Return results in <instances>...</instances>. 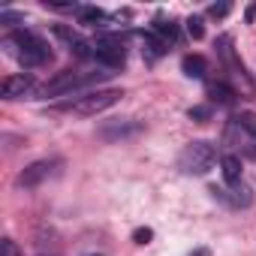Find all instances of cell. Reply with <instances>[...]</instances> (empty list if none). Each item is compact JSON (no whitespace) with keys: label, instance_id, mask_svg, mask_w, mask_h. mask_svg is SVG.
Wrapping results in <instances>:
<instances>
[{"label":"cell","instance_id":"obj_8","mask_svg":"<svg viewBox=\"0 0 256 256\" xmlns=\"http://www.w3.org/2000/svg\"><path fill=\"white\" fill-rule=\"evenodd\" d=\"M142 130H145V124H142V120H136V118H120V120H112V124H106L102 130H100V136H102L106 142H118V139L139 136Z\"/></svg>","mask_w":256,"mask_h":256},{"label":"cell","instance_id":"obj_4","mask_svg":"<svg viewBox=\"0 0 256 256\" xmlns=\"http://www.w3.org/2000/svg\"><path fill=\"white\" fill-rule=\"evenodd\" d=\"M120 96H124V90H118V88L88 90V94L76 96L72 102H66L64 108H70V112H76V114H82V118H94V114H100V112L112 108V106H114V102H118Z\"/></svg>","mask_w":256,"mask_h":256},{"label":"cell","instance_id":"obj_17","mask_svg":"<svg viewBox=\"0 0 256 256\" xmlns=\"http://www.w3.org/2000/svg\"><path fill=\"white\" fill-rule=\"evenodd\" d=\"M187 34H190L193 40H202V36H205V28H202V18H199V16L187 18Z\"/></svg>","mask_w":256,"mask_h":256},{"label":"cell","instance_id":"obj_13","mask_svg":"<svg viewBox=\"0 0 256 256\" xmlns=\"http://www.w3.org/2000/svg\"><path fill=\"white\" fill-rule=\"evenodd\" d=\"M78 22L82 24H90V28H102L108 22V12H102L100 6H78Z\"/></svg>","mask_w":256,"mask_h":256},{"label":"cell","instance_id":"obj_7","mask_svg":"<svg viewBox=\"0 0 256 256\" xmlns=\"http://www.w3.org/2000/svg\"><path fill=\"white\" fill-rule=\"evenodd\" d=\"M40 88L34 82L30 72H18V76H6L4 84H0V94H4V100H22V96H34Z\"/></svg>","mask_w":256,"mask_h":256},{"label":"cell","instance_id":"obj_12","mask_svg":"<svg viewBox=\"0 0 256 256\" xmlns=\"http://www.w3.org/2000/svg\"><path fill=\"white\" fill-rule=\"evenodd\" d=\"M181 70H184V76H190V78H205L208 60H205L202 54H187V58L181 60Z\"/></svg>","mask_w":256,"mask_h":256},{"label":"cell","instance_id":"obj_1","mask_svg":"<svg viewBox=\"0 0 256 256\" xmlns=\"http://www.w3.org/2000/svg\"><path fill=\"white\" fill-rule=\"evenodd\" d=\"M4 46H6V52H10L18 64H24V66H42V64L52 60L48 42H46L42 36L30 34V30H16V34H10V36L4 40Z\"/></svg>","mask_w":256,"mask_h":256},{"label":"cell","instance_id":"obj_14","mask_svg":"<svg viewBox=\"0 0 256 256\" xmlns=\"http://www.w3.org/2000/svg\"><path fill=\"white\" fill-rule=\"evenodd\" d=\"M208 100L211 102H220V106H229L235 100V90L226 84V82H211L208 84Z\"/></svg>","mask_w":256,"mask_h":256},{"label":"cell","instance_id":"obj_9","mask_svg":"<svg viewBox=\"0 0 256 256\" xmlns=\"http://www.w3.org/2000/svg\"><path fill=\"white\" fill-rule=\"evenodd\" d=\"M211 193H214V199H223V202H226V205H232V208H250V202H253V193H250V187H247L244 181L229 184L226 190L211 187Z\"/></svg>","mask_w":256,"mask_h":256},{"label":"cell","instance_id":"obj_23","mask_svg":"<svg viewBox=\"0 0 256 256\" xmlns=\"http://www.w3.org/2000/svg\"><path fill=\"white\" fill-rule=\"evenodd\" d=\"M193 256H211V250L208 247H199V250H193Z\"/></svg>","mask_w":256,"mask_h":256},{"label":"cell","instance_id":"obj_20","mask_svg":"<svg viewBox=\"0 0 256 256\" xmlns=\"http://www.w3.org/2000/svg\"><path fill=\"white\" fill-rule=\"evenodd\" d=\"M0 22H4V24H24V16H18V12H10V10H4V12H0Z\"/></svg>","mask_w":256,"mask_h":256},{"label":"cell","instance_id":"obj_16","mask_svg":"<svg viewBox=\"0 0 256 256\" xmlns=\"http://www.w3.org/2000/svg\"><path fill=\"white\" fill-rule=\"evenodd\" d=\"M232 120L238 124V130H241V133H247L250 139H256V112H238Z\"/></svg>","mask_w":256,"mask_h":256},{"label":"cell","instance_id":"obj_3","mask_svg":"<svg viewBox=\"0 0 256 256\" xmlns=\"http://www.w3.org/2000/svg\"><path fill=\"white\" fill-rule=\"evenodd\" d=\"M214 163H217V148L205 139H196V142L184 145V151L178 154V169L184 175H205Z\"/></svg>","mask_w":256,"mask_h":256},{"label":"cell","instance_id":"obj_21","mask_svg":"<svg viewBox=\"0 0 256 256\" xmlns=\"http://www.w3.org/2000/svg\"><path fill=\"white\" fill-rule=\"evenodd\" d=\"M229 10H232L229 4H211V6H208V16H214V18H223V16H229Z\"/></svg>","mask_w":256,"mask_h":256},{"label":"cell","instance_id":"obj_22","mask_svg":"<svg viewBox=\"0 0 256 256\" xmlns=\"http://www.w3.org/2000/svg\"><path fill=\"white\" fill-rule=\"evenodd\" d=\"M151 238H154V232H151L148 226H142V229H136V232H133V241H136V244H148Z\"/></svg>","mask_w":256,"mask_h":256},{"label":"cell","instance_id":"obj_6","mask_svg":"<svg viewBox=\"0 0 256 256\" xmlns=\"http://www.w3.org/2000/svg\"><path fill=\"white\" fill-rule=\"evenodd\" d=\"M54 36L66 46L70 54H76V58H82V60L94 58V42H88V40H84L82 34H76L72 28H66V24H54Z\"/></svg>","mask_w":256,"mask_h":256},{"label":"cell","instance_id":"obj_10","mask_svg":"<svg viewBox=\"0 0 256 256\" xmlns=\"http://www.w3.org/2000/svg\"><path fill=\"white\" fill-rule=\"evenodd\" d=\"M151 34H157L166 46H172V42H178V24L172 22V18H163V16H157L154 18V30Z\"/></svg>","mask_w":256,"mask_h":256},{"label":"cell","instance_id":"obj_15","mask_svg":"<svg viewBox=\"0 0 256 256\" xmlns=\"http://www.w3.org/2000/svg\"><path fill=\"white\" fill-rule=\"evenodd\" d=\"M166 42L157 36V34H145V54H148V60H157V58H163L166 54Z\"/></svg>","mask_w":256,"mask_h":256},{"label":"cell","instance_id":"obj_19","mask_svg":"<svg viewBox=\"0 0 256 256\" xmlns=\"http://www.w3.org/2000/svg\"><path fill=\"white\" fill-rule=\"evenodd\" d=\"M190 118L193 120H208L211 118V106H193L190 108Z\"/></svg>","mask_w":256,"mask_h":256},{"label":"cell","instance_id":"obj_2","mask_svg":"<svg viewBox=\"0 0 256 256\" xmlns=\"http://www.w3.org/2000/svg\"><path fill=\"white\" fill-rule=\"evenodd\" d=\"M106 76H112V72H76V70H60L54 78H48V82L36 90V96H42V100H48V96H82L78 90H84V88L102 82Z\"/></svg>","mask_w":256,"mask_h":256},{"label":"cell","instance_id":"obj_11","mask_svg":"<svg viewBox=\"0 0 256 256\" xmlns=\"http://www.w3.org/2000/svg\"><path fill=\"white\" fill-rule=\"evenodd\" d=\"M241 160L235 157V154H223L220 157V172H223V178H226V184H238L241 181Z\"/></svg>","mask_w":256,"mask_h":256},{"label":"cell","instance_id":"obj_18","mask_svg":"<svg viewBox=\"0 0 256 256\" xmlns=\"http://www.w3.org/2000/svg\"><path fill=\"white\" fill-rule=\"evenodd\" d=\"M0 256H22V250H18V244L12 238H4L0 241Z\"/></svg>","mask_w":256,"mask_h":256},{"label":"cell","instance_id":"obj_5","mask_svg":"<svg viewBox=\"0 0 256 256\" xmlns=\"http://www.w3.org/2000/svg\"><path fill=\"white\" fill-rule=\"evenodd\" d=\"M60 169H64V160H36V163H30L22 175H18V187H24V190H34V187H40L42 181H48V178H54V175H60Z\"/></svg>","mask_w":256,"mask_h":256}]
</instances>
